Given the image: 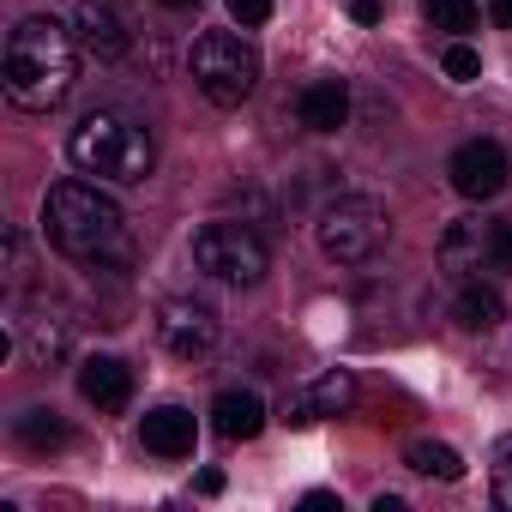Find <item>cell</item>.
I'll return each instance as SVG.
<instances>
[{"label":"cell","instance_id":"20","mask_svg":"<svg viewBox=\"0 0 512 512\" xmlns=\"http://www.w3.org/2000/svg\"><path fill=\"white\" fill-rule=\"evenodd\" d=\"M422 19H428L434 31L464 37V31H476V0H422Z\"/></svg>","mask_w":512,"mask_h":512},{"label":"cell","instance_id":"12","mask_svg":"<svg viewBox=\"0 0 512 512\" xmlns=\"http://www.w3.org/2000/svg\"><path fill=\"white\" fill-rule=\"evenodd\" d=\"M79 398L97 404L103 416L127 410V398H133V368H127L121 356H85V362H79Z\"/></svg>","mask_w":512,"mask_h":512},{"label":"cell","instance_id":"30","mask_svg":"<svg viewBox=\"0 0 512 512\" xmlns=\"http://www.w3.org/2000/svg\"><path fill=\"white\" fill-rule=\"evenodd\" d=\"M163 7H169V13H187V7H199V0H163Z\"/></svg>","mask_w":512,"mask_h":512},{"label":"cell","instance_id":"16","mask_svg":"<svg viewBox=\"0 0 512 512\" xmlns=\"http://www.w3.org/2000/svg\"><path fill=\"white\" fill-rule=\"evenodd\" d=\"M211 428H217L223 440H253V434L266 428V404H260V392H241V386L217 392V404H211Z\"/></svg>","mask_w":512,"mask_h":512},{"label":"cell","instance_id":"27","mask_svg":"<svg viewBox=\"0 0 512 512\" xmlns=\"http://www.w3.org/2000/svg\"><path fill=\"white\" fill-rule=\"evenodd\" d=\"M302 506H308V512H332V506H338V494H326V488H314V494H302Z\"/></svg>","mask_w":512,"mask_h":512},{"label":"cell","instance_id":"10","mask_svg":"<svg viewBox=\"0 0 512 512\" xmlns=\"http://www.w3.org/2000/svg\"><path fill=\"white\" fill-rule=\"evenodd\" d=\"M350 404H356V374H350V368H332V374L308 380L302 392H290V404H284V422H290V428H308V422L344 416Z\"/></svg>","mask_w":512,"mask_h":512},{"label":"cell","instance_id":"19","mask_svg":"<svg viewBox=\"0 0 512 512\" xmlns=\"http://www.w3.org/2000/svg\"><path fill=\"white\" fill-rule=\"evenodd\" d=\"M404 464H410L416 476H434V482H458V476H464V458H458L446 440H416V446L404 452Z\"/></svg>","mask_w":512,"mask_h":512},{"label":"cell","instance_id":"17","mask_svg":"<svg viewBox=\"0 0 512 512\" xmlns=\"http://www.w3.org/2000/svg\"><path fill=\"white\" fill-rule=\"evenodd\" d=\"M452 320L464 326V332H494L500 320H506V302H500V290L494 284H464L458 296H452Z\"/></svg>","mask_w":512,"mask_h":512},{"label":"cell","instance_id":"15","mask_svg":"<svg viewBox=\"0 0 512 512\" xmlns=\"http://www.w3.org/2000/svg\"><path fill=\"white\" fill-rule=\"evenodd\" d=\"M139 440H145V452H157V458H187V452H193V416H187L181 404H157V410L139 422Z\"/></svg>","mask_w":512,"mask_h":512},{"label":"cell","instance_id":"28","mask_svg":"<svg viewBox=\"0 0 512 512\" xmlns=\"http://www.w3.org/2000/svg\"><path fill=\"white\" fill-rule=\"evenodd\" d=\"M488 13H494L500 31H512V0H488Z\"/></svg>","mask_w":512,"mask_h":512},{"label":"cell","instance_id":"29","mask_svg":"<svg viewBox=\"0 0 512 512\" xmlns=\"http://www.w3.org/2000/svg\"><path fill=\"white\" fill-rule=\"evenodd\" d=\"M199 494H223V470H199Z\"/></svg>","mask_w":512,"mask_h":512},{"label":"cell","instance_id":"22","mask_svg":"<svg viewBox=\"0 0 512 512\" xmlns=\"http://www.w3.org/2000/svg\"><path fill=\"white\" fill-rule=\"evenodd\" d=\"M440 67H446V79H452V85H470V79H482V55H476L470 43H452Z\"/></svg>","mask_w":512,"mask_h":512},{"label":"cell","instance_id":"25","mask_svg":"<svg viewBox=\"0 0 512 512\" xmlns=\"http://www.w3.org/2000/svg\"><path fill=\"white\" fill-rule=\"evenodd\" d=\"M7 278H13V284L25 278V235H19V229H7Z\"/></svg>","mask_w":512,"mask_h":512},{"label":"cell","instance_id":"7","mask_svg":"<svg viewBox=\"0 0 512 512\" xmlns=\"http://www.w3.org/2000/svg\"><path fill=\"white\" fill-rule=\"evenodd\" d=\"M157 338H163V350H169V356H181V362H199V356H211V350H217V338H223V320H217V308H211V302L169 296V302L157 308Z\"/></svg>","mask_w":512,"mask_h":512},{"label":"cell","instance_id":"21","mask_svg":"<svg viewBox=\"0 0 512 512\" xmlns=\"http://www.w3.org/2000/svg\"><path fill=\"white\" fill-rule=\"evenodd\" d=\"M488 482H494V500L512 512V434L494 440V452H488Z\"/></svg>","mask_w":512,"mask_h":512},{"label":"cell","instance_id":"6","mask_svg":"<svg viewBox=\"0 0 512 512\" xmlns=\"http://www.w3.org/2000/svg\"><path fill=\"white\" fill-rule=\"evenodd\" d=\"M193 266L205 278H217V284H260L266 266H272V253L247 223H205L193 235Z\"/></svg>","mask_w":512,"mask_h":512},{"label":"cell","instance_id":"26","mask_svg":"<svg viewBox=\"0 0 512 512\" xmlns=\"http://www.w3.org/2000/svg\"><path fill=\"white\" fill-rule=\"evenodd\" d=\"M350 19H356V25H380L386 7H380V0H350Z\"/></svg>","mask_w":512,"mask_h":512},{"label":"cell","instance_id":"23","mask_svg":"<svg viewBox=\"0 0 512 512\" xmlns=\"http://www.w3.org/2000/svg\"><path fill=\"white\" fill-rule=\"evenodd\" d=\"M223 7H229V19H235L241 31H253V25L272 19V0H223Z\"/></svg>","mask_w":512,"mask_h":512},{"label":"cell","instance_id":"3","mask_svg":"<svg viewBox=\"0 0 512 512\" xmlns=\"http://www.w3.org/2000/svg\"><path fill=\"white\" fill-rule=\"evenodd\" d=\"M67 157L97 175V181H115V187H139L151 169H157V145H151V127L121 115V109H91L73 133H67Z\"/></svg>","mask_w":512,"mask_h":512},{"label":"cell","instance_id":"9","mask_svg":"<svg viewBox=\"0 0 512 512\" xmlns=\"http://www.w3.org/2000/svg\"><path fill=\"white\" fill-rule=\"evenodd\" d=\"M73 31H79V49L91 61H121L133 49V19H127L121 0H79Z\"/></svg>","mask_w":512,"mask_h":512},{"label":"cell","instance_id":"1","mask_svg":"<svg viewBox=\"0 0 512 512\" xmlns=\"http://www.w3.org/2000/svg\"><path fill=\"white\" fill-rule=\"evenodd\" d=\"M7 97L31 115H49L79 85V31H67L49 13H31L7 31V61H0Z\"/></svg>","mask_w":512,"mask_h":512},{"label":"cell","instance_id":"13","mask_svg":"<svg viewBox=\"0 0 512 512\" xmlns=\"http://www.w3.org/2000/svg\"><path fill=\"white\" fill-rule=\"evenodd\" d=\"M488 235H494V223L452 217L446 235H440V266L446 272H488Z\"/></svg>","mask_w":512,"mask_h":512},{"label":"cell","instance_id":"4","mask_svg":"<svg viewBox=\"0 0 512 512\" xmlns=\"http://www.w3.org/2000/svg\"><path fill=\"white\" fill-rule=\"evenodd\" d=\"M314 241L332 266H368L374 253L392 241V217L380 199H362V193H338L320 205V223H314Z\"/></svg>","mask_w":512,"mask_h":512},{"label":"cell","instance_id":"2","mask_svg":"<svg viewBox=\"0 0 512 512\" xmlns=\"http://www.w3.org/2000/svg\"><path fill=\"white\" fill-rule=\"evenodd\" d=\"M43 235L67 253V260H109L127 253V217L109 193H97L91 181H55L43 199Z\"/></svg>","mask_w":512,"mask_h":512},{"label":"cell","instance_id":"5","mask_svg":"<svg viewBox=\"0 0 512 512\" xmlns=\"http://www.w3.org/2000/svg\"><path fill=\"white\" fill-rule=\"evenodd\" d=\"M187 73H193L205 103L235 109V103L253 97V85H260V55H253V43L235 37V31H205V37H193Z\"/></svg>","mask_w":512,"mask_h":512},{"label":"cell","instance_id":"14","mask_svg":"<svg viewBox=\"0 0 512 512\" xmlns=\"http://www.w3.org/2000/svg\"><path fill=\"white\" fill-rule=\"evenodd\" d=\"M296 115L308 133H338L350 127V85L344 79H314L302 97H296Z\"/></svg>","mask_w":512,"mask_h":512},{"label":"cell","instance_id":"24","mask_svg":"<svg viewBox=\"0 0 512 512\" xmlns=\"http://www.w3.org/2000/svg\"><path fill=\"white\" fill-rule=\"evenodd\" d=\"M488 272H512V223H494L488 235Z\"/></svg>","mask_w":512,"mask_h":512},{"label":"cell","instance_id":"8","mask_svg":"<svg viewBox=\"0 0 512 512\" xmlns=\"http://www.w3.org/2000/svg\"><path fill=\"white\" fill-rule=\"evenodd\" d=\"M446 175H452V187L464 193V199H494V193H506V175H512V163H506V151L494 145V139H464L458 151H452V163H446Z\"/></svg>","mask_w":512,"mask_h":512},{"label":"cell","instance_id":"18","mask_svg":"<svg viewBox=\"0 0 512 512\" xmlns=\"http://www.w3.org/2000/svg\"><path fill=\"white\" fill-rule=\"evenodd\" d=\"M13 434H19L25 452H61V446L73 440V428H67L61 410H25V416L13 422Z\"/></svg>","mask_w":512,"mask_h":512},{"label":"cell","instance_id":"11","mask_svg":"<svg viewBox=\"0 0 512 512\" xmlns=\"http://www.w3.org/2000/svg\"><path fill=\"white\" fill-rule=\"evenodd\" d=\"M13 332H19V350H25L31 368H55L73 350V320L61 308H37V314L13 320Z\"/></svg>","mask_w":512,"mask_h":512}]
</instances>
